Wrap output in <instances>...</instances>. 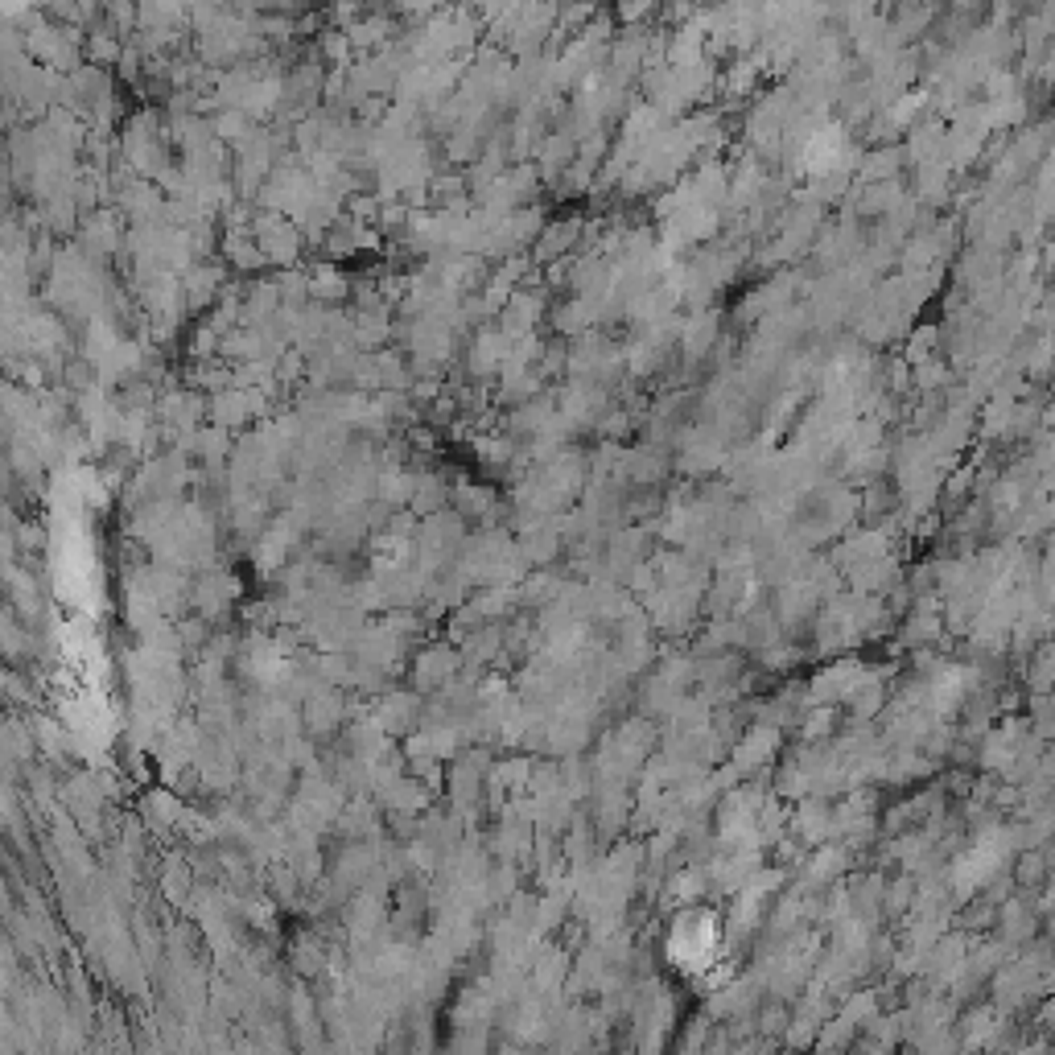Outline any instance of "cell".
I'll use <instances>...</instances> for the list:
<instances>
[]
</instances>
